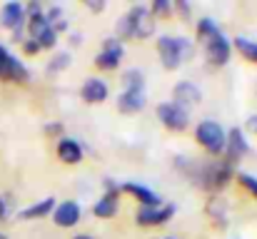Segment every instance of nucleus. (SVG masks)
I'll list each match as a JSON object with an SVG mask.
<instances>
[{
	"mask_svg": "<svg viewBox=\"0 0 257 239\" xmlns=\"http://www.w3.org/2000/svg\"><path fill=\"white\" fill-rule=\"evenodd\" d=\"M172 167L197 189L207 194H220L230 182L235 179V167L225 157H187V155H175Z\"/></svg>",
	"mask_w": 257,
	"mask_h": 239,
	"instance_id": "obj_1",
	"label": "nucleus"
},
{
	"mask_svg": "<svg viewBox=\"0 0 257 239\" xmlns=\"http://www.w3.org/2000/svg\"><path fill=\"white\" fill-rule=\"evenodd\" d=\"M155 30H158V20L153 18L150 8L143 5V3L133 5L115 23V38L120 43H125V40H148V38L155 35Z\"/></svg>",
	"mask_w": 257,
	"mask_h": 239,
	"instance_id": "obj_2",
	"label": "nucleus"
},
{
	"mask_svg": "<svg viewBox=\"0 0 257 239\" xmlns=\"http://www.w3.org/2000/svg\"><path fill=\"white\" fill-rule=\"evenodd\" d=\"M155 50H158V58H160V65L175 73L182 68V63L192 60L195 53H197V43L185 38V35H160L155 40Z\"/></svg>",
	"mask_w": 257,
	"mask_h": 239,
	"instance_id": "obj_3",
	"label": "nucleus"
},
{
	"mask_svg": "<svg viewBox=\"0 0 257 239\" xmlns=\"http://www.w3.org/2000/svg\"><path fill=\"white\" fill-rule=\"evenodd\" d=\"M195 142L210 157H222L225 155V145H227V130L217 120H200L195 125Z\"/></svg>",
	"mask_w": 257,
	"mask_h": 239,
	"instance_id": "obj_4",
	"label": "nucleus"
},
{
	"mask_svg": "<svg viewBox=\"0 0 257 239\" xmlns=\"http://www.w3.org/2000/svg\"><path fill=\"white\" fill-rule=\"evenodd\" d=\"M175 214H177L175 202H163L158 207H138L135 224L143 227V229H158V227H165Z\"/></svg>",
	"mask_w": 257,
	"mask_h": 239,
	"instance_id": "obj_5",
	"label": "nucleus"
},
{
	"mask_svg": "<svg viewBox=\"0 0 257 239\" xmlns=\"http://www.w3.org/2000/svg\"><path fill=\"white\" fill-rule=\"evenodd\" d=\"M0 82H13V85L30 82V68L18 55H13L3 43H0Z\"/></svg>",
	"mask_w": 257,
	"mask_h": 239,
	"instance_id": "obj_6",
	"label": "nucleus"
},
{
	"mask_svg": "<svg viewBox=\"0 0 257 239\" xmlns=\"http://www.w3.org/2000/svg\"><path fill=\"white\" fill-rule=\"evenodd\" d=\"M122 58H125V45H122L115 35H110V38L102 40L100 53L92 58V65H95L100 73H112V70L120 68Z\"/></svg>",
	"mask_w": 257,
	"mask_h": 239,
	"instance_id": "obj_7",
	"label": "nucleus"
},
{
	"mask_svg": "<svg viewBox=\"0 0 257 239\" xmlns=\"http://www.w3.org/2000/svg\"><path fill=\"white\" fill-rule=\"evenodd\" d=\"M202 55H205V63L215 70L225 68L232 58V43L225 33H217L215 38H210L205 45H202Z\"/></svg>",
	"mask_w": 257,
	"mask_h": 239,
	"instance_id": "obj_8",
	"label": "nucleus"
},
{
	"mask_svg": "<svg viewBox=\"0 0 257 239\" xmlns=\"http://www.w3.org/2000/svg\"><path fill=\"white\" fill-rule=\"evenodd\" d=\"M155 115H158L160 125H163L165 130H170V132H185V130L190 127V112L182 110V107H177L170 100H168V102H160V105L155 107Z\"/></svg>",
	"mask_w": 257,
	"mask_h": 239,
	"instance_id": "obj_9",
	"label": "nucleus"
},
{
	"mask_svg": "<svg viewBox=\"0 0 257 239\" xmlns=\"http://www.w3.org/2000/svg\"><path fill=\"white\" fill-rule=\"evenodd\" d=\"M50 219H53V224L60 227V229H73V227H78L80 219H83V204H80L78 199H63V202H58V207L53 209Z\"/></svg>",
	"mask_w": 257,
	"mask_h": 239,
	"instance_id": "obj_10",
	"label": "nucleus"
},
{
	"mask_svg": "<svg viewBox=\"0 0 257 239\" xmlns=\"http://www.w3.org/2000/svg\"><path fill=\"white\" fill-rule=\"evenodd\" d=\"M247 155H250V140H247L245 130H242V127L227 130V145H225V155H222V157L235 167V164H240Z\"/></svg>",
	"mask_w": 257,
	"mask_h": 239,
	"instance_id": "obj_11",
	"label": "nucleus"
},
{
	"mask_svg": "<svg viewBox=\"0 0 257 239\" xmlns=\"http://www.w3.org/2000/svg\"><path fill=\"white\" fill-rule=\"evenodd\" d=\"M177 107H182V110H195L200 102H202V90H200V85H195V82H190V80H180L175 87H172V100Z\"/></svg>",
	"mask_w": 257,
	"mask_h": 239,
	"instance_id": "obj_12",
	"label": "nucleus"
},
{
	"mask_svg": "<svg viewBox=\"0 0 257 239\" xmlns=\"http://www.w3.org/2000/svg\"><path fill=\"white\" fill-rule=\"evenodd\" d=\"M120 189H122V194H130L140 207H158V204L165 202L155 189H150L148 184L135 182V179H125V182H120Z\"/></svg>",
	"mask_w": 257,
	"mask_h": 239,
	"instance_id": "obj_13",
	"label": "nucleus"
},
{
	"mask_svg": "<svg viewBox=\"0 0 257 239\" xmlns=\"http://www.w3.org/2000/svg\"><path fill=\"white\" fill-rule=\"evenodd\" d=\"M55 155H58V159H60L63 164L75 167V164H80V162L85 159V145H83L78 137L63 135V137L55 142Z\"/></svg>",
	"mask_w": 257,
	"mask_h": 239,
	"instance_id": "obj_14",
	"label": "nucleus"
},
{
	"mask_svg": "<svg viewBox=\"0 0 257 239\" xmlns=\"http://www.w3.org/2000/svg\"><path fill=\"white\" fill-rule=\"evenodd\" d=\"M107 97H110V87H107V82L102 78L90 75V78L83 80V85H80V100L85 105H102Z\"/></svg>",
	"mask_w": 257,
	"mask_h": 239,
	"instance_id": "obj_15",
	"label": "nucleus"
},
{
	"mask_svg": "<svg viewBox=\"0 0 257 239\" xmlns=\"http://www.w3.org/2000/svg\"><path fill=\"white\" fill-rule=\"evenodd\" d=\"M205 214L217 229H225L230 224V202L222 194H210L205 202Z\"/></svg>",
	"mask_w": 257,
	"mask_h": 239,
	"instance_id": "obj_16",
	"label": "nucleus"
},
{
	"mask_svg": "<svg viewBox=\"0 0 257 239\" xmlns=\"http://www.w3.org/2000/svg\"><path fill=\"white\" fill-rule=\"evenodd\" d=\"M25 23H28V18H25V5H23L20 0H10V3H5V5L0 8V28L15 33V30H23Z\"/></svg>",
	"mask_w": 257,
	"mask_h": 239,
	"instance_id": "obj_17",
	"label": "nucleus"
},
{
	"mask_svg": "<svg viewBox=\"0 0 257 239\" xmlns=\"http://www.w3.org/2000/svg\"><path fill=\"white\" fill-rule=\"evenodd\" d=\"M115 107L122 115H138L148 107V92L145 90H122L115 97Z\"/></svg>",
	"mask_w": 257,
	"mask_h": 239,
	"instance_id": "obj_18",
	"label": "nucleus"
},
{
	"mask_svg": "<svg viewBox=\"0 0 257 239\" xmlns=\"http://www.w3.org/2000/svg\"><path fill=\"white\" fill-rule=\"evenodd\" d=\"M55 207H58L55 197H43V199H38V202H33V204H28V207H23L15 217H18V222H35V219L50 217Z\"/></svg>",
	"mask_w": 257,
	"mask_h": 239,
	"instance_id": "obj_19",
	"label": "nucleus"
},
{
	"mask_svg": "<svg viewBox=\"0 0 257 239\" xmlns=\"http://www.w3.org/2000/svg\"><path fill=\"white\" fill-rule=\"evenodd\" d=\"M92 217L97 219H112L120 212V192H102L100 199L92 202Z\"/></svg>",
	"mask_w": 257,
	"mask_h": 239,
	"instance_id": "obj_20",
	"label": "nucleus"
},
{
	"mask_svg": "<svg viewBox=\"0 0 257 239\" xmlns=\"http://www.w3.org/2000/svg\"><path fill=\"white\" fill-rule=\"evenodd\" d=\"M230 43H232V50H235L242 60L257 65V40L247 38V35H235V38H230Z\"/></svg>",
	"mask_w": 257,
	"mask_h": 239,
	"instance_id": "obj_21",
	"label": "nucleus"
},
{
	"mask_svg": "<svg viewBox=\"0 0 257 239\" xmlns=\"http://www.w3.org/2000/svg\"><path fill=\"white\" fill-rule=\"evenodd\" d=\"M217 33H222V28L217 25V20H212V18H200V20H195V43H207L210 38H215Z\"/></svg>",
	"mask_w": 257,
	"mask_h": 239,
	"instance_id": "obj_22",
	"label": "nucleus"
},
{
	"mask_svg": "<svg viewBox=\"0 0 257 239\" xmlns=\"http://www.w3.org/2000/svg\"><path fill=\"white\" fill-rule=\"evenodd\" d=\"M70 65H73V55H70L68 50H58V53H53V58L48 60L45 73H48V75H60V73L68 70Z\"/></svg>",
	"mask_w": 257,
	"mask_h": 239,
	"instance_id": "obj_23",
	"label": "nucleus"
},
{
	"mask_svg": "<svg viewBox=\"0 0 257 239\" xmlns=\"http://www.w3.org/2000/svg\"><path fill=\"white\" fill-rule=\"evenodd\" d=\"M120 82H122V90H145V73L138 68H127L120 75Z\"/></svg>",
	"mask_w": 257,
	"mask_h": 239,
	"instance_id": "obj_24",
	"label": "nucleus"
},
{
	"mask_svg": "<svg viewBox=\"0 0 257 239\" xmlns=\"http://www.w3.org/2000/svg\"><path fill=\"white\" fill-rule=\"evenodd\" d=\"M235 179H237V184L257 202V177L255 174H252V172H235Z\"/></svg>",
	"mask_w": 257,
	"mask_h": 239,
	"instance_id": "obj_25",
	"label": "nucleus"
},
{
	"mask_svg": "<svg viewBox=\"0 0 257 239\" xmlns=\"http://www.w3.org/2000/svg\"><path fill=\"white\" fill-rule=\"evenodd\" d=\"M148 8H150V13H153L155 20L158 18H170L172 15V0H153Z\"/></svg>",
	"mask_w": 257,
	"mask_h": 239,
	"instance_id": "obj_26",
	"label": "nucleus"
},
{
	"mask_svg": "<svg viewBox=\"0 0 257 239\" xmlns=\"http://www.w3.org/2000/svg\"><path fill=\"white\" fill-rule=\"evenodd\" d=\"M172 13H177L182 20L192 23V8H190L187 0H175V3H172Z\"/></svg>",
	"mask_w": 257,
	"mask_h": 239,
	"instance_id": "obj_27",
	"label": "nucleus"
},
{
	"mask_svg": "<svg viewBox=\"0 0 257 239\" xmlns=\"http://www.w3.org/2000/svg\"><path fill=\"white\" fill-rule=\"evenodd\" d=\"M20 48H23V53L28 55V58H35V55H40L43 50H40V45L35 43V40H30V38H25L23 43H20Z\"/></svg>",
	"mask_w": 257,
	"mask_h": 239,
	"instance_id": "obj_28",
	"label": "nucleus"
},
{
	"mask_svg": "<svg viewBox=\"0 0 257 239\" xmlns=\"http://www.w3.org/2000/svg\"><path fill=\"white\" fill-rule=\"evenodd\" d=\"M45 135H48V137H55V140H60V137L65 135V127H63V122H48V125H45Z\"/></svg>",
	"mask_w": 257,
	"mask_h": 239,
	"instance_id": "obj_29",
	"label": "nucleus"
},
{
	"mask_svg": "<svg viewBox=\"0 0 257 239\" xmlns=\"http://www.w3.org/2000/svg\"><path fill=\"white\" fill-rule=\"evenodd\" d=\"M10 214H13V199L10 197H0V224L8 222Z\"/></svg>",
	"mask_w": 257,
	"mask_h": 239,
	"instance_id": "obj_30",
	"label": "nucleus"
},
{
	"mask_svg": "<svg viewBox=\"0 0 257 239\" xmlns=\"http://www.w3.org/2000/svg\"><path fill=\"white\" fill-rule=\"evenodd\" d=\"M43 10H45V8H43V5H40L38 0H33V3H28V5H25V18H35V15H43Z\"/></svg>",
	"mask_w": 257,
	"mask_h": 239,
	"instance_id": "obj_31",
	"label": "nucleus"
},
{
	"mask_svg": "<svg viewBox=\"0 0 257 239\" xmlns=\"http://www.w3.org/2000/svg\"><path fill=\"white\" fill-rule=\"evenodd\" d=\"M85 8L90 10V13H102L107 5H105L102 0H85Z\"/></svg>",
	"mask_w": 257,
	"mask_h": 239,
	"instance_id": "obj_32",
	"label": "nucleus"
},
{
	"mask_svg": "<svg viewBox=\"0 0 257 239\" xmlns=\"http://www.w3.org/2000/svg\"><path fill=\"white\" fill-rule=\"evenodd\" d=\"M68 43H70V48H80L83 45V33H70L68 35Z\"/></svg>",
	"mask_w": 257,
	"mask_h": 239,
	"instance_id": "obj_33",
	"label": "nucleus"
},
{
	"mask_svg": "<svg viewBox=\"0 0 257 239\" xmlns=\"http://www.w3.org/2000/svg\"><path fill=\"white\" fill-rule=\"evenodd\" d=\"M247 130H250V132H255V135H257V115H252V117L247 120Z\"/></svg>",
	"mask_w": 257,
	"mask_h": 239,
	"instance_id": "obj_34",
	"label": "nucleus"
},
{
	"mask_svg": "<svg viewBox=\"0 0 257 239\" xmlns=\"http://www.w3.org/2000/svg\"><path fill=\"white\" fill-rule=\"evenodd\" d=\"M70 239H95V237L87 234V232H80V234H75V237H70Z\"/></svg>",
	"mask_w": 257,
	"mask_h": 239,
	"instance_id": "obj_35",
	"label": "nucleus"
},
{
	"mask_svg": "<svg viewBox=\"0 0 257 239\" xmlns=\"http://www.w3.org/2000/svg\"><path fill=\"white\" fill-rule=\"evenodd\" d=\"M153 239H180V237H175V234H165V237H153Z\"/></svg>",
	"mask_w": 257,
	"mask_h": 239,
	"instance_id": "obj_36",
	"label": "nucleus"
},
{
	"mask_svg": "<svg viewBox=\"0 0 257 239\" xmlns=\"http://www.w3.org/2000/svg\"><path fill=\"white\" fill-rule=\"evenodd\" d=\"M0 239H8V234H3V232H0Z\"/></svg>",
	"mask_w": 257,
	"mask_h": 239,
	"instance_id": "obj_37",
	"label": "nucleus"
}]
</instances>
